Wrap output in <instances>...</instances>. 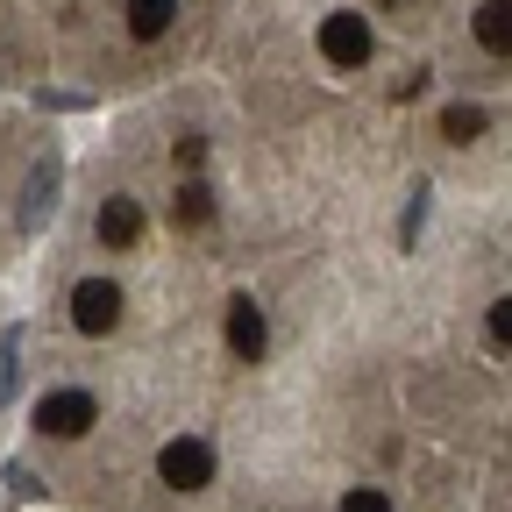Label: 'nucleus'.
I'll return each mask as SVG.
<instances>
[{
	"label": "nucleus",
	"mask_w": 512,
	"mask_h": 512,
	"mask_svg": "<svg viewBox=\"0 0 512 512\" xmlns=\"http://www.w3.org/2000/svg\"><path fill=\"white\" fill-rule=\"evenodd\" d=\"M171 22H178V0H128V29H136V43H157Z\"/></svg>",
	"instance_id": "obj_8"
},
{
	"label": "nucleus",
	"mask_w": 512,
	"mask_h": 512,
	"mask_svg": "<svg viewBox=\"0 0 512 512\" xmlns=\"http://www.w3.org/2000/svg\"><path fill=\"white\" fill-rule=\"evenodd\" d=\"M143 228H150V214L128 200V192H114V200L100 207V242H107V249H136V242H143Z\"/></svg>",
	"instance_id": "obj_5"
},
{
	"label": "nucleus",
	"mask_w": 512,
	"mask_h": 512,
	"mask_svg": "<svg viewBox=\"0 0 512 512\" xmlns=\"http://www.w3.org/2000/svg\"><path fill=\"white\" fill-rule=\"evenodd\" d=\"M114 320H121V285L86 278V285L72 292V328H79V335H107Z\"/></svg>",
	"instance_id": "obj_3"
},
{
	"label": "nucleus",
	"mask_w": 512,
	"mask_h": 512,
	"mask_svg": "<svg viewBox=\"0 0 512 512\" xmlns=\"http://www.w3.org/2000/svg\"><path fill=\"white\" fill-rule=\"evenodd\" d=\"M491 342H505V349H512V292L491 306Z\"/></svg>",
	"instance_id": "obj_14"
},
{
	"label": "nucleus",
	"mask_w": 512,
	"mask_h": 512,
	"mask_svg": "<svg viewBox=\"0 0 512 512\" xmlns=\"http://www.w3.org/2000/svg\"><path fill=\"white\" fill-rule=\"evenodd\" d=\"M157 477H164L171 491H200V484L214 477V448H207L200 434H178V441H164V456H157Z\"/></svg>",
	"instance_id": "obj_1"
},
{
	"label": "nucleus",
	"mask_w": 512,
	"mask_h": 512,
	"mask_svg": "<svg viewBox=\"0 0 512 512\" xmlns=\"http://www.w3.org/2000/svg\"><path fill=\"white\" fill-rule=\"evenodd\" d=\"M50 185H57V164L43 157V164H36V178H29V207H22V221H29V228L50 214Z\"/></svg>",
	"instance_id": "obj_11"
},
{
	"label": "nucleus",
	"mask_w": 512,
	"mask_h": 512,
	"mask_svg": "<svg viewBox=\"0 0 512 512\" xmlns=\"http://www.w3.org/2000/svg\"><path fill=\"white\" fill-rule=\"evenodd\" d=\"M320 57H328V64H342V72H356V64L370 57V22L363 15H328V22H320Z\"/></svg>",
	"instance_id": "obj_2"
},
{
	"label": "nucleus",
	"mask_w": 512,
	"mask_h": 512,
	"mask_svg": "<svg viewBox=\"0 0 512 512\" xmlns=\"http://www.w3.org/2000/svg\"><path fill=\"white\" fill-rule=\"evenodd\" d=\"M171 221H178V228H207V221H214V192H207V185H178Z\"/></svg>",
	"instance_id": "obj_9"
},
{
	"label": "nucleus",
	"mask_w": 512,
	"mask_h": 512,
	"mask_svg": "<svg viewBox=\"0 0 512 512\" xmlns=\"http://www.w3.org/2000/svg\"><path fill=\"white\" fill-rule=\"evenodd\" d=\"M8 491H15V498H36L43 484H36V470H22V463H8Z\"/></svg>",
	"instance_id": "obj_16"
},
{
	"label": "nucleus",
	"mask_w": 512,
	"mask_h": 512,
	"mask_svg": "<svg viewBox=\"0 0 512 512\" xmlns=\"http://www.w3.org/2000/svg\"><path fill=\"white\" fill-rule=\"evenodd\" d=\"M228 349H235L242 363L264 356V306H256V299H235V306H228Z\"/></svg>",
	"instance_id": "obj_6"
},
{
	"label": "nucleus",
	"mask_w": 512,
	"mask_h": 512,
	"mask_svg": "<svg viewBox=\"0 0 512 512\" xmlns=\"http://www.w3.org/2000/svg\"><path fill=\"white\" fill-rule=\"evenodd\" d=\"M171 157H178L185 171H200V157H207V136H178V143H171Z\"/></svg>",
	"instance_id": "obj_13"
},
{
	"label": "nucleus",
	"mask_w": 512,
	"mask_h": 512,
	"mask_svg": "<svg viewBox=\"0 0 512 512\" xmlns=\"http://www.w3.org/2000/svg\"><path fill=\"white\" fill-rule=\"evenodd\" d=\"M441 136H448V143H477V136H484V107L456 100V107L441 114Z\"/></svg>",
	"instance_id": "obj_10"
},
{
	"label": "nucleus",
	"mask_w": 512,
	"mask_h": 512,
	"mask_svg": "<svg viewBox=\"0 0 512 512\" xmlns=\"http://www.w3.org/2000/svg\"><path fill=\"white\" fill-rule=\"evenodd\" d=\"M342 512H392V498H384V491H349Z\"/></svg>",
	"instance_id": "obj_15"
},
{
	"label": "nucleus",
	"mask_w": 512,
	"mask_h": 512,
	"mask_svg": "<svg viewBox=\"0 0 512 512\" xmlns=\"http://www.w3.org/2000/svg\"><path fill=\"white\" fill-rule=\"evenodd\" d=\"M420 221H427V185H413V200H406V221H399V242H420Z\"/></svg>",
	"instance_id": "obj_12"
},
{
	"label": "nucleus",
	"mask_w": 512,
	"mask_h": 512,
	"mask_svg": "<svg viewBox=\"0 0 512 512\" xmlns=\"http://www.w3.org/2000/svg\"><path fill=\"white\" fill-rule=\"evenodd\" d=\"M470 29H477V43H484L491 57H512V0H484Z\"/></svg>",
	"instance_id": "obj_7"
},
{
	"label": "nucleus",
	"mask_w": 512,
	"mask_h": 512,
	"mask_svg": "<svg viewBox=\"0 0 512 512\" xmlns=\"http://www.w3.org/2000/svg\"><path fill=\"white\" fill-rule=\"evenodd\" d=\"M36 427H43L50 441H72V434L93 427V399H86V392H50V399L36 406Z\"/></svg>",
	"instance_id": "obj_4"
}]
</instances>
